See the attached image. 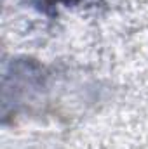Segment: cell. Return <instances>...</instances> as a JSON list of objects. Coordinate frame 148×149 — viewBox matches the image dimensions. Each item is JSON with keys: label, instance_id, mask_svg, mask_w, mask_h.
I'll list each match as a JSON object with an SVG mask.
<instances>
[{"label": "cell", "instance_id": "cell-1", "mask_svg": "<svg viewBox=\"0 0 148 149\" xmlns=\"http://www.w3.org/2000/svg\"><path fill=\"white\" fill-rule=\"evenodd\" d=\"M35 2L45 12H51V10H59V9H70L73 5L82 3L84 0H35Z\"/></svg>", "mask_w": 148, "mask_h": 149}]
</instances>
